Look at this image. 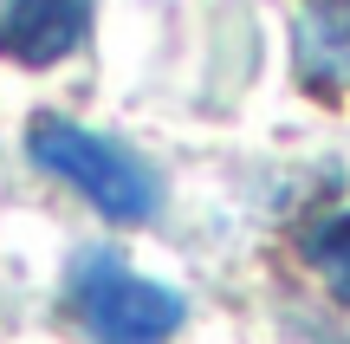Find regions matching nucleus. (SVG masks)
Listing matches in <instances>:
<instances>
[{
  "instance_id": "nucleus-1",
  "label": "nucleus",
  "mask_w": 350,
  "mask_h": 344,
  "mask_svg": "<svg viewBox=\"0 0 350 344\" xmlns=\"http://www.w3.org/2000/svg\"><path fill=\"white\" fill-rule=\"evenodd\" d=\"M26 163L72 189L111 228H156L169 208V182L143 150H130L111 130H91L65 111H33L26 117Z\"/></svg>"
},
{
  "instance_id": "nucleus-4",
  "label": "nucleus",
  "mask_w": 350,
  "mask_h": 344,
  "mask_svg": "<svg viewBox=\"0 0 350 344\" xmlns=\"http://www.w3.org/2000/svg\"><path fill=\"white\" fill-rule=\"evenodd\" d=\"M292 78L305 98L350 111V0H292Z\"/></svg>"
},
{
  "instance_id": "nucleus-2",
  "label": "nucleus",
  "mask_w": 350,
  "mask_h": 344,
  "mask_svg": "<svg viewBox=\"0 0 350 344\" xmlns=\"http://www.w3.org/2000/svg\"><path fill=\"white\" fill-rule=\"evenodd\" d=\"M59 319L85 344H175L188 325V293L130 267L124 247H72L59 273Z\"/></svg>"
},
{
  "instance_id": "nucleus-3",
  "label": "nucleus",
  "mask_w": 350,
  "mask_h": 344,
  "mask_svg": "<svg viewBox=\"0 0 350 344\" xmlns=\"http://www.w3.org/2000/svg\"><path fill=\"white\" fill-rule=\"evenodd\" d=\"M98 33V0H0V65L52 72Z\"/></svg>"
},
{
  "instance_id": "nucleus-5",
  "label": "nucleus",
  "mask_w": 350,
  "mask_h": 344,
  "mask_svg": "<svg viewBox=\"0 0 350 344\" xmlns=\"http://www.w3.org/2000/svg\"><path fill=\"white\" fill-rule=\"evenodd\" d=\"M292 254H299V267L318 280V293H325L331 306H350V202L305 215Z\"/></svg>"
}]
</instances>
